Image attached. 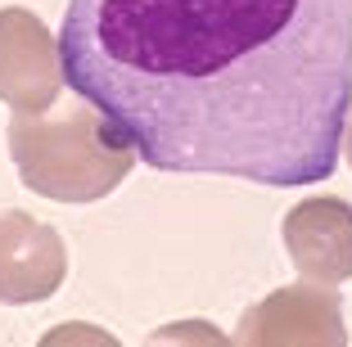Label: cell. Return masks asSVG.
<instances>
[{
	"instance_id": "8992f818",
	"label": "cell",
	"mask_w": 352,
	"mask_h": 347,
	"mask_svg": "<svg viewBox=\"0 0 352 347\" xmlns=\"http://www.w3.org/2000/svg\"><path fill=\"white\" fill-rule=\"evenodd\" d=\"M280 239L289 248V262L298 266V276L316 280V284L352 280V208L343 199H302L285 216Z\"/></svg>"
},
{
	"instance_id": "3957f363",
	"label": "cell",
	"mask_w": 352,
	"mask_h": 347,
	"mask_svg": "<svg viewBox=\"0 0 352 347\" xmlns=\"http://www.w3.org/2000/svg\"><path fill=\"white\" fill-rule=\"evenodd\" d=\"M63 91V54L32 10H0V100L14 113H45Z\"/></svg>"
},
{
	"instance_id": "6da1fadb",
	"label": "cell",
	"mask_w": 352,
	"mask_h": 347,
	"mask_svg": "<svg viewBox=\"0 0 352 347\" xmlns=\"http://www.w3.org/2000/svg\"><path fill=\"white\" fill-rule=\"evenodd\" d=\"M63 82L158 172L321 185L352 117V0H68Z\"/></svg>"
},
{
	"instance_id": "52a82bcc",
	"label": "cell",
	"mask_w": 352,
	"mask_h": 347,
	"mask_svg": "<svg viewBox=\"0 0 352 347\" xmlns=\"http://www.w3.org/2000/svg\"><path fill=\"white\" fill-rule=\"evenodd\" d=\"M343 149H348V163H352V117H348V131H343Z\"/></svg>"
},
{
	"instance_id": "277c9868",
	"label": "cell",
	"mask_w": 352,
	"mask_h": 347,
	"mask_svg": "<svg viewBox=\"0 0 352 347\" xmlns=\"http://www.w3.org/2000/svg\"><path fill=\"white\" fill-rule=\"evenodd\" d=\"M68 248L59 230L28 212H0V302L28 306L59 293Z\"/></svg>"
},
{
	"instance_id": "7a4b0ae2",
	"label": "cell",
	"mask_w": 352,
	"mask_h": 347,
	"mask_svg": "<svg viewBox=\"0 0 352 347\" xmlns=\"http://www.w3.org/2000/svg\"><path fill=\"white\" fill-rule=\"evenodd\" d=\"M10 158L23 185L54 203H95L135 167V149L100 109H77L68 117L19 113L10 122Z\"/></svg>"
},
{
	"instance_id": "5b68a950",
	"label": "cell",
	"mask_w": 352,
	"mask_h": 347,
	"mask_svg": "<svg viewBox=\"0 0 352 347\" xmlns=\"http://www.w3.org/2000/svg\"><path fill=\"white\" fill-rule=\"evenodd\" d=\"M239 343L253 347H343L348 343V329H343V311L339 298L330 289H280L267 302H258L239 325Z\"/></svg>"
}]
</instances>
